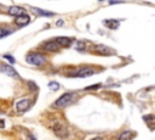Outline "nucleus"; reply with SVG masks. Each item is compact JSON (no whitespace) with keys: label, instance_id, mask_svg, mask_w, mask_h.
Listing matches in <instances>:
<instances>
[{"label":"nucleus","instance_id":"1","mask_svg":"<svg viewBox=\"0 0 155 140\" xmlns=\"http://www.w3.org/2000/svg\"><path fill=\"white\" fill-rule=\"evenodd\" d=\"M75 96H76L75 93H65L54 102V106L58 107V108H64V107H67L68 105H70L73 102Z\"/></svg>","mask_w":155,"mask_h":140},{"label":"nucleus","instance_id":"2","mask_svg":"<svg viewBox=\"0 0 155 140\" xmlns=\"http://www.w3.org/2000/svg\"><path fill=\"white\" fill-rule=\"evenodd\" d=\"M27 62L30 63V65H35V66H42L46 62V57L41 54L31 52L27 56Z\"/></svg>","mask_w":155,"mask_h":140},{"label":"nucleus","instance_id":"3","mask_svg":"<svg viewBox=\"0 0 155 140\" xmlns=\"http://www.w3.org/2000/svg\"><path fill=\"white\" fill-rule=\"evenodd\" d=\"M52 130H53V133H54L57 136H59V138H65V136L68 135V129H67V127L63 125V124H61V123H56V124L52 127Z\"/></svg>","mask_w":155,"mask_h":140},{"label":"nucleus","instance_id":"4","mask_svg":"<svg viewBox=\"0 0 155 140\" xmlns=\"http://www.w3.org/2000/svg\"><path fill=\"white\" fill-rule=\"evenodd\" d=\"M93 73H94V69H92L91 67H81L80 69H78L71 75H74V77H88V75H92Z\"/></svg>","mask_w":155,"mask_h":140},{"label":"nucleus","instance_id":"5","mask_svg":"<svg viewBox=\"0 0 155 140\" xmlns=\"http://www.w3.org/2000/svg\"><path fill=\"white\" fill-rule=\"evenodd\" d=\"M0 71H1L2 73H5V74L10 75V77L19 78V74H18V73L16 72V69H15L12 66H10V65H2L1 68H0Z\"/></svg>","mask_w":155,"mask_h":140},{"label":"nucleus","instance_id":"6","mask_svg":"<svg viewBox=\"0 0 155 140\" xmlns=\"http://www.w3.org/2000/svg\"><path fill=\"white\" fill-rule=\"evenodd\" d=\"M56 44L58 46H63V47H68L71 45L73 43V38H68V37H58L56 38Z\"/></svg>","mask_w":155,"mask_h":140},{"label":"nucleus","instance_id":"7","mask_svg":"<svg viewBox=\"0 0 155 140\" xmlns=\"http://www.w3.org/2000/svg\"><path fill=\"white\" fill-rule=\"evenodd\" d=\"M29 106H30V101H29V99L19 100V101L16 103V108H17L18 112H24V111H27V110L29 108Z\"/></svg>","mask_w":155,"mask_h":140},{"label":"nucleus","instance_id":"8","mask_svg":"<svg viewBox=\"0 0 155 140\" xmlns=\"http://www.w3.org/2000/svg\"><path fill=\"white\" fill-rule=\"evenodd\" d=\"M42 49L48 52H56L59 50V46L56 44V41H46L42 44Z\"/></svg>","mask_w":155,"mask_h":140},{"label":"nucleus","instance_id":"9","mask_svg":"<svg viewBox=\"0 0 155 140\" xmlns=\"http://www.w3.org/2000/svg\"><path fill=\"white\" fill-rule=\"evenodd\" d=\"M29 21H30V17L28 16V15H21V16H18L16 19H15V23L17 24V26H25V24H28L29 23Z\"/></svg>","mask_w":155,"mask_h":140},{"label":"nucleus","instance_id":"10","mask_svg":"<svg viewBox=\"0 0 155 140\" xmlns=\"http://www.w3.org/2000/svg\"><path fill=\"white\" fill-rule=\"evenodd\" d=\"M8 13L12 15V16L18 17V16H21V15H24V9L21 7V6H11V7L8 9Z\"/></svg>","mask_w":155,"mask_h":140},{"label":"nucleus","instance_id":"11","mask_svg":"<svg viewBox=\"0 0 155 140\" xmlns=\"http://www.w3.org/2000/svg\"><path fill=\"white\" fill-rule=\"evenodd\" d=\"M94 49H96L97 52H99V54H102V55H109V54H111L110 47H108V46H105V45H102V44L96 45Z\"/></svg>","mask_w":155,"mask_h":140},{"label":"nucleus","instance_id":"12","mask_svg":"<svg viewBox=\"0 0 155 140\" xmlns=\"http://www.w3.org/2000/svg\"><path fill=\"white\" fill-rule=\"evenodd\" d=\"M133 138H134V133L131 130H126L117 136V140H132Z\"/></svg>","mask_w":155,"mask_h":140},{"label":"nucleus","instance_id":"13","mask_svg":"<svg viewBox=\"0 0 155 140\" xmlns=\"http://www.w3.org/2000/svg\"><path fill=\"white\" fill-rule=\"evenodd\" d=\"M143 119H144V122L149 125V128L150 129H154V116L153 114H148V116H144L143 117Z\"/></svg>","mask_w":155,"mask_h":140},{"label":"nucleus","instance_id":"14","mask_svg":"<svg viewBox=\"0 0 155 140\" xmlns=\"http://www.w3.org/2000/svg\"><path fill=\"white\" fill-rule=\"evenodd\" d=\"M104 24H105L108 28H110V29H115V28H117L119 22L115 21V19H107V21H104Z\"/></svg>","mask_w":155,"mask_h":140},{"label":"nucleus","instance_id":"15","mask_svg":"<svg viewBox=\"0 0 155 140\" xmlns=\"http://www.w3.org/2000/svg\"><path fill=\"white\" fill-rule=\"evenodd\" d=\"M34 11H35V13H38V15H40V16H53L54 13L53 12H50V11H45V10H42V9H34Z\"/></svg>","mask_w":155,"mask_h":140},{"label":"nucleus","instance_id":"16","mask_svg":"<svg viewBox=\"0 0 155 140\" xmlns=\"http://www.w3.org/2000/svg\"><path fill=\"white\" fill-rule=\"evenodd\" d=\"M75 47H76V50H79V51H84V50L86 49V41H85V40H79V41L76 43Z\"/></svg>","mask_w":155,"mask_h":140},{"label":"nucleus","instance_id":"17","mask_svg":"<svg viewBox=\"0 0 155 140\" xmlns=\"http://www.w3.org/2000/svg\"><path fill=\"white\" fill-rule=\"evenodd\" d=\"M10 33H11L10 29H7V28H1V29H0V39L4 38V37H6V35H8Z\"/></svg>","mask_w":155,"mask_h":140},{"label":"nucleus","instance_id":"18","mask_svg":"<svg viewBox=\"0 0 155 140\" xmlns=\"http://www.w3.org/2000/svg\"><path fill=\"white\" fill-rule=\"evenodd\" d=\"M48 88H50L51 90H57V89L59 88V84L56 83V82H50V83H48Z\"/></svg>","mask_w":155,"mask_h":140},{"label":"nucleus","instance_id":"19","mask_svg":"<svg viewBox=\"0 0 155 140\" xmlns=\"http://www.w3.org/2000/svg\"><path fill=\"white\" fill-rule=\"evenodd\" d=\"M101 86V84H94V85H90V86H86L85 90H96Z\"/></svg>","mask_w":155,"mask_h":140},{"label":"nucleus","instance_id":"20","mask_svg":"<svg viewBox=\"0 0 155 140\" xmlns=\"http://www.w3.org/2000/svg\"><path fill=\"white\" fill-rule=\"evenodd\" d=\"M4 57H5V58H6V60H7V61H8L10 63H15V60H13V57H12V56H8V55H5Z\"/></svg>","mask_w":155,"mask_h":140},{"label":"nucleus","instance_id":"21","mask_svg":"<svg viewBox=\"0 0 155 140\" xmlns=\"http://www.w3.org/2000/svg\"><path fill=\"white\" fill-rule=\"evenodd\" d=\"M0 128H5V123L2 119H0Z\"/></svg>","mask_w":155,"mask_h":140},{"label":"nucleus","instance_id":"22","mask_svg":"<svg viewBox=\"0 0 155 140\" xmlns=\"http://www.w3.org/2000/svg\"><path fill=\"white\" fill-rule=\"evenodd\" d=\"M92 140H103V139H102V138H93Z\"/></svg>","mask_w":155,"mask_h":140}]
</instances>
